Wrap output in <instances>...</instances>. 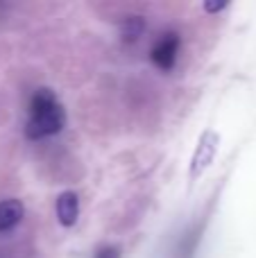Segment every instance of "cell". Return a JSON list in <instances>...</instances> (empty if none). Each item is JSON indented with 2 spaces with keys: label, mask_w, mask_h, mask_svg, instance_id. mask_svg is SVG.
<instances>
[{
  "label": "cell",
  "mask_w": 256,
  "mask_h": 258,
  "mask_svg": "<svg viewBox=\"0 0 256 258\" xmlns=\"http://www.w3.org/2000/svg\"><path fill=\"white\" fill-rule=\"evenodd\" d=\"M179 45H181V39L177 32H166V34H161V39L152 45V52H150L152 63L157 68H161V71H170L177 61Z\"/></svg>",
  "instance_id": "2"
},
{
  "label": "cell",
  "mask_w": 256,
  "mask_h": 258,
  "mask_svg": "<svg viewBox=\"0 0 256 258\" xmlns=\"http://www.w3.org/2000/svg\"><path fill=\"white\" fill-rule=\"evenodd\" d=\"M143 18L139 16H132L127 18L125 23H122V36H125L127 41H136L141 36V32H143Z\"/></svg>",
  "instance_id": "6"
},
{
  "label": "cell",
  "mask_w": 256,
  "mask_h": 258,
  "mask_svg": "<svg viewBox=\"0 0 256 258\" xmlns=\"http://www.w3.org/2000/svg\"><path fill=\"white\" fill-rule=\"evenodd\" d=\"M23 213H25V209H23L21 200H3L0 202V233L16 227V224L23 220Z\"/></svg>",
  "instance_id": "5"
},
{
  "label": "cell",
  "mask_w": 256,
  "mask_h": 258,
  "mask_svg": "<svg viewBox=\"0 0 256 258\" xmlns=\"http://www.w3.org/2000/svg\"><path fill=\"white\" fill-rule=\"evenodd\" d=\"M227 3H220V5H204V9H209V12H216V9H222Z\"/></svg>",
  "instance_id": "8"
},
{
  "label": "cell",
  "mask_w": 256,
  "mask_h": 258,
  "mask_svg": "<svg viewBox=\"0 0 256 258\" xmlns=\"http://www.w3.org/2000/svg\"><path fill=\"white\" fill-rule=\"evenodd\" d=\"M66 125V113L59 104L57 95L50 89H36L30 100V120H27L25 134L32 141L48 138L59 134Z\"/></svg>",
  "instance_id": "1"
},
{
  "label": "cell",
  "mask_w": 256,
  "mask_h": 258,
  "mask_svg": "<svg viewBox=\"0 0 256 258\" xmlns=\"http://www.w3.org/2000/svg\"><path fill=\"white\" fill-rule=\"evenodd\" d=\"M93 258H120V249H118V247L107 245V247H102V249L95 251Z\"/></svg>",
  "instance_id": "7"
},
{
  "label": "cell",
  "mask_w": 256,
  "mask_h": 258,
  "mask_svg": "<svg viewBox=\"0 0 256 258\" xmlns=\"http://www.w3.org/2000/svg\"><path fill=\"white\" fill-rule=\"evenodd\" d=\"M54 209H57L59 224H61V227H66V229H71L73 224L77 222V218H80V200H77V195L73 190L61 192V195L57 197Z\"/></svg>",
  "instance_id": "4"
},
{
  "label": "cell",
  "mask_w": 256,
  "mask_h": 258,
  "mask_svg": "<svg viewBox=\"0 0 256 258\" xmlns=\"http://www.w3.org/2000/svg\"><path fill=\"white\" fill-rule=\"evenodd\" d=\"M218 150V136L213 132H204L200 138V145L193 154V163H190V179H198L200 172L209 168V163L213 161Z\"/></svg>",
  "instance_id": "3"
}]
</instances>
